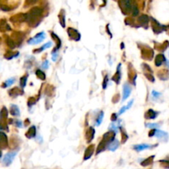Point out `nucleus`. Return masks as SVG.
Wrapping results in <instances>:
<instances>
[{"label": "nucleus", "instance_id": "nucleus-23", "mask_svg": "<svg viewBox=\"0 0 169 169\" xmlns=\"http://www.w3.org/2000/svg\"><path fill=\"white\" fill-rule=\"evenodd\" d=\"M59 19L62 27H65V16L64 14V10H61L60 14L59 15Z\"/></svg>", "mask_w": 169, "mask_h": 169}, {"label": "nucleus", "instance_id": "nucleus-10", "mask_svg": "<svg viewBox=\"0 0 169 169\" xmlns=\"http://www.w3.org/2000/svg\"><path fill=\"white\" fill-rule=\"evenodd\" d=\"M11 30V27L7 23L5 19H2L0 21V31L2 32H5L7 31H10Z\"/></svg>", "mask_w": 169, "mask_h": 169}, {"label": "nucleus", "instance_id": "nucleus-22", "mask_svg": "<svg viewBox=\"0 0 169 169\" xmlns=\"http://www.w3.org/2000/svg\"><path fill=\"white\" fill-rule=\"evenodd\" d=\"M51 36H52L53 38L55 39V41H56V48H55V50H54L57 51V50H58L61 46V41H60V39L59 38L58 36H56V34L54 33V32H51Z\"/></svg>", "mask_w": 169, "mask_h": 169}, {"label": "nucleus", "instance_id": "nucleus-4", "mask_svg": "<svg viewBox=\"0 0 169 169\" xmlns=\"http://www.w3.org/2000/svg\"><path fill=\"white\" fill-rule=\"evenodd\" d=\"M68 34L72 40L74 41H79L80 40V34L78 31L75 30L74 28H68Z\"/></svg>", "mask_w": 169, "mask_h": 169}, {"label": "nucleus", "instance_id": "nucleus-27", "mask_svg": "<svg viewBox=\"0 0 169 169\" xmlns=\"http://www.w3.org/2000/svg\"><path fill=\"white\" fill-rule=\"evenodd\" d=\"M14 83H15V78H9V79H8V80L6 81L5 83L2 85V88H7V87L11 86Z\"/></svg>", "mask_w": 169, "mask_h": 169}, {"label": "nucleus", "instance_id": "nucleus-33", "mask_svg": "<svg viewBox=\"0 0 169 169\" xmlns=\"http://www.w3.org/2000/svg\"><path fill=\"white\" fill-rule=\"evenodd\" d=\"M51 45H52L51 42H48V43H46L45 45H43L40 50H38V51H42V50H45V49H48V48H50Z\"/></svg>", "mask_w": 169, "mask_h": 169}, {"label": "nucleus", "instance_id": "nucleus-21", "mask_svg": "<svg viewBox=\"0 0 169 169\" xmlns=\"http://www.w3.org/2000/svg\"><path fill=\"white\" fill-rule=\"evenodd\" d=\"M155 135L156 137H158V139H167V137H168L167 134L164 132V131H161V130H155V135Z\"/></svg>", "mask_w": 169, "mask_h": 169}, {"label": "nucleus", "instance_id": "nucleus-1", "mask_svg": "<svg viewBox=\"0 0 169 169\" xmlns=\"http://www.w3.org/2000/svg\"><path fill=\"white\" fill-rule=\"evenodd\" d=\"M17 151H13V152L8 153L4 156V158H3V163L5 164V166H9V165L13 163V161L15 156L17 155Z\"/></svg>", "mask_w": 169, "mask_h": 169}, {"label": "nucleus", "instance_id": "nucleus-41", "mask_svg": "<svg viewBox=\"0 0 169 169\" xmlns=\"http://www.w3.org/2000/svg\"><path fill=\"white\" fill-rule=\"evenodd\" d=\"M117 119V115H116V114H113V115H112V117H111V120H112V121H116Z\"/></svg>", "mask_w": 169, "mask_h": 169}, {"label": "nucleus", "instance_id": "nucleus-25", "mask_svg": "<svg viewBox=\"0 0 169 169\" xmlns=\"http://www.w3.org/2000/svg\"><path fill=\"white\" fill-rule=\"evenodd\" d=\"M134 101L132 100V101H130V102L128 103L127 106H123L120 110L119 113H118V115H121V114H123L124 112H125V111H127V110H129V109L131 107V106H132V104H133Z\"/></svg>", "mask_w": 169, "mask_h": 169}, {"label": "nucleus", "instance_id": "nucleus-13", "mask_svg": "<svg viewBox=\"0 0 169 169\" xmlns=\"http://www.w3.org/2000/svg\"><path fill=\"white\" fill-rule=\"evenodd\" d=\"M22 92H23L21 91L19 89V88H14L11 89L10 91H9V95L13 97H16L17 96H19V95L22 94Z\"/></svg>", "mask_w": 169, "mask_h": 169}, {"label": "nucleus", "instance_id": "nucleus-40", "mask_svg": "<svg viewBox=\"0 0 169 169\" xmlns=\"http://www.w3.org/2000/svg\"><path fill=\"white\" fill-rule=\"evenodd\" d=\"M152 94L154 97H158V96H160V94H159V93H158V92H155V91H153Z\"/></svg>", "mask_w": 169, "mask_h": 169}, {"label": "nucleus", "instance_id": "nucleus-38", "mask_svg": "<svg viewBox=\"0 0 169 169\" xmlns=\"http://www.w3.org/2000/svg\"><path fill=\"white\" fill-rule=\"evenodd\" d=\"M146 126L149 128H157L158 127V124H147Z\"/></svg>", "mask_w": 169, "mask_h": 169}, {"label": "nucleus", "instance_id": "nucleus-36", "mask_svg": "<svg viewBox=\"0 0 169 169\" xmlns=\"http://www.w3.org/2000/svg\"><path fill=\"white\" fill-rule=\"evenodd\" d=\"M145 77H146V78H147L149 81H152V82H153V81H154V78L153 77L151 74H149L148 73H145Z\"/></svg>", "mask_w": 169, "mask_h": 169}, {"label": "nucleus", "instance_id": "nucleus-31", "mask_svg": "<svg viewBox=\"0 0 169 169\" xmlns=\"http://www.w3.org/2000/svg\"><path fill=\"white\" fill-rule=\"evenodd\" d=\"M120 130H121V135H122V144H124V143L126 142V140H127L128 135H126V133H125V131L122 130V129H120Z\"/></svg>", "mask_w": 169, "mask_h": 169}, {"label": "nucleus", "instance_id": "nucleus-15", "mask_svg": "<svg viewBox=\"0 0 169 169\" xmlns=\"http://www.w3.org/2000/svg\"><path fill=\"white\" fill-rule=\"evenodd\" d=\"M149 21V18L148 17L147 15H142L140 17H139V19H138V22L141 26H146L148 24V22Z\"/></svg>", "mask_w": 169, "mask_h": 169}, {"label": "nucleus", "instance_id": "nucleus-42", "mask_svg": "<svg viewBox=\"0 0 169 169\" xmlns=\"http://www.w3.org/2000/svg\"><path fill=\"white\" fill-rule=\"evenodd\" d=\"M1 156H2V153H1V150H0V158H1Z\"/></svg>", "mask_w": 169, "mask_h": 169}, {"label": "nucleus", "instance_id": "nucleus-35", "mask_svg": "<svg viewBox=\"0 0 169 169\" xmlns=\"http://www.w3.org/2000/svg\"><path fill=\"white\" fill-rule=\"evenodd\" d=\"M42 69H44V70H47L48 68H49V61L48 60H45L41 64Z\"/></svg>", "mask_w": 169, "mask_h": 169}, {"label": "nucleus", "instance_id": "nucleus-19", "mask_svg": "<svg viewBox=\"0 0 169 169\" xmlns=\"http://www.w3.org/2000/svg\"><path fill=\"white\" fill-rule=\"evenodd\" d=\"M120 64H119V67L117 68V72L116 74L114 75L113 77H112V80L114 81V82H116V83L118 84V83H120V77H121V74H120Z\"/></svg>", "mask_w": 169, "mask_h": 169}, {"label": "nucleus", "instance_id": "nucleus-8", "mask_svg": "<svg viewBox=\"0 0 169 169\" xmlns=\"http://www.w3.org/2000/svg\"><path fill=\"white\" fill-rule=\"evenodd\" d=\"M93 151H94V145H90L89 147H88L85 150V153H84V157H83V159L84 160H88L89 158H91L92 153H93Z\"/></svg>", "mask_w": 169, "mask_h": 169}, {"label": "nucleus", "instance_id": "nucleus-9", "mask_svg": "<svg viewBox=\"0 0 169 169\" xmlns=\"http://www.w3.org/2000/svg\"><path fill=\"white\" fill-rule=\"evenodd\" d=\"M95 135V130L92 127H89L88 130L86 131V134H85V136H86L87 142H90L93 139V137H94Z\"/></svg>", "mask_w": 169, "mask_h": 169}, {"label": "nucleus", "instance_id": "nucleus-34", "mask_svg": "<svg viewBox=\"0 0 169 169\" xmlns=\"http://www.w3.org/2000/svg\"><path fill=\"white\" fill-rule=\"evenodd\" d=\"M36 100H35V98L34 97H30L29 98V100H28V106H31L32 105H34L35 103H36Z\"/></svg>", "mask_w": 169, "mask_h": 169}, {"label": "nucleus", "instance_id": "nucleus-17", "mask_svg": "<svg viewBox=\"0 0 169 169\" xmlns=\"http://www.w3.org/2000/svg\"><path fill=\"white\" fill-rule=\"evenodd\" d=\"M151 148V145L149 144H139V145H135L134 146V149L138 151V152H140L142 150L148 149H150Z\"/></svg>", "mask_w": 169, "mask_h": 169}, {"label": "nucleus", "instance_id": "nucleus-3", "mask_svg": "<svg viewBox=\"0 0 169 169\" xmlns=\"http://www.w3.org/2000/svg\"><path fill=\"white\" fill-rule=\"evenodd\" d=\"M9 142H8V137L5 133L0 132V149H4L8 147Z\"/></svg>", "mask_w": 169, "mask_h": 169}, {"label": "nucleus", "instance_id": "nucleus-18", "mask_svg": "<svg viewBox=\"0 0 169 169\" xmlns=\"http://www.w3.org/2000/svg\"><path fill=\"white\" fill-rule=\"evenodd\" d=\"M164 61H165V56L163 54H159L156 56L155 59V64L156 66H160L161 64L164 63Z\"/></svg>", "mask_w": 169, "mask_h": 169}, {"label": "nucleus", "instance_id": "nucleus-24", "mask_svg": "<svg viewBox=\"0 0 169 169\" xmlns=\"http://www.w3.org/2000/svg\"><path fill=\"white\" fill-rule=\"evenodd\" d=\"M6 43H7V45H8L11 49H14L15 47H17V44H16L13 40L12 39V38H10V37H7Z\"/></svg>", "mask_w": 169, "mask_h": 169}, {"label": "nucleus", "instance_id": "nucleus-20", "mask_svg": "<svg viewBox=\"0 0 169 169\" xmlns=\"http://www.w3.org/2000/svg\"><path fill=\"white\" fill-rule=\"evenodd\" d=\"M10 113L14 116V117H18L20 116V110L17 107V106L16 105H12L10 107Z\"/></svg>", "mask_w": 169, "mask_h": 169}, {"label": "nucleus", "instance_id": "nucleus-43", "mask_svg": "<svg viewBox=\"0 0 169 169\" xmlns=\"http://www.w3.org/2000/svg\"><path fill=\"white\" fill-rule=\"evenodd\" d=\"M167 65H168V67H169V62H167Z\"/></svg>", "mask_w": 169, "mask_h": 169}, {"label": "nucleus", "instance_id": "nucleus-30", "mask_svg": "<svg viewBox=\"0 0 169 169\" xmlns=\"http://www.w3.org/2000/svg\"><path fill=\"white\" fill-rule=\"evenodd\" d=\"M103 116H104V113H103V111H101V112H100V114H99V116L97 117V120H96V125H97V126L100 125V124L102 123V121Z\"/></svg>", "mask_w": 169, "mask_h": 169}, {"label": "nucleus", "instance_id": "nucleus-12", "mask_svg": "<svg viewBox=\"0 0 169 169\" xmlns=\"http://www.w3.org/2000/svg\"><path fill=\"white\" fill-rule=\"evenodd\" d=\"M36 127L35 126H31V127H30V129L28 130V131L26 133V137L27 138H28V139H31V138H33V137H35V135H36Z\"/></svg>", "mask_w": 169, "mask_h": 169}, {"label": "nucleus", "instance_id": "nucleus-32", "mask_svg": "<svg viewBox=\"0 0 169 169\" xmlns=\"http://www.w3.org/2000/svg\"><path fill=\"white\" fill-rule=\"evenodd\" d=\"M132 13H133V16H137L139 14V9L136 5L132 6Z\"/></svg>", "mask_w": 169, "mask_h": 169}, {"label": "nucleus", "instance_id": "nucleus-11", "mask_svg": "<svg viewBox=\"0 0 169 169\" xmlns=\"http://www.w3.org/2000/svg\"><path fill=\"white\" fill-rule=\"evenodd\" d=\"M120 4H121V9H125V12H130V10H132V4H131V2L130 1H122L120 2Z\"/></svg>", "mask_w": 169, "mask_h": 169}, {"label": "nucleus", "instance_id": "nucleus-39", "mask_svg": "<svg viewBox=\"0 0 169 169\" xmlns=\"http://www.w3.org/2000/svg\"><path fill=\"white\" fill-rule=\"evenodd\" d=\"M16 125H17V127H19V128H22V123L21 120H17V121H16Z\"/></svg>", "mask_w": 169, "mask_h": 169}, {"label": "nucleus", "instance_id": "nucleus-7", "mask_svg": "<svg viewBox=\"0 0 169 169\" xmlns=\"http://www.w3.org/2000/svg\"><path fill=\"white\" fill-rule=\"evenodd\" d=\"M130 93H131V88L130 86L128 83H125L123 86V97H122V101H125L130 97Z\"/></svg>", "mask_w": 169, "mask_h": 169}, {"label": "nucleus", "instance_id": "nucleus-26", "mask_svg": "<svg viewBox=\"0 0 169 169\" xmlns=\"http://www.w3.org/2000/svg\"><path fill=\"white\" fill-rule=\"evenodd\" d=\"M153 158H154V156H151V157H149V158L144 159V160L141 163V165L144 167L148 166V165H150V164H152L153 160Z\"/></svg>", "mask_w": 169, "mask_h": 169}, {"label": "nucleus", "instance_id": "nucleus-2", "mask_svg": "<svg viewBox=\"0 0 169 169\" xmlns=\"http://www.w3.org/2000/svg\"><path fill=\"white\" fill-rule=\"evenodd\" d=\"M45 34L44 32H41V33L37 34L35 37L31 38L28 41V44L30 45H37L43 41V40L45 39Z\"/></svg>", "mask_w": 169, "mask_h": 169}, {"label": "nucleus", "instance_id": "nucleus-14", "mask_svg": "<svg viewBox=\"0 0 169 169\" xmlns=\"http://www.w3.org/2000/svg\"><path fill=\"white\" fill-rule=\"evenodd\" d=\"M157 115H158V113H157L156 111H154L153 110H152V109H150V110H149V111L146 112V114H145V118L148 120H153L154 119V118H156Z\"/></svg>", "mask_w": 169, "mask_h": 169}, {"label": "nucleus", "instance_id": "nucleus-37", "mask_svg": "<svg viewBox=\"0 0 169 169\" xmlns=\"http://www.w3.org/2000/svg\"><path fill=\"white\" fill-rule=\"evenodd\" d=\"M107 81H108V76H107V75H106L105 78H104V82H103V88H106Z\"/></svg>", "mask_w": 169, "mask_h": 169}, {"label": "nucleus", "instance_id": "nucleus-29", "mask_svg": "<svg viewBox=\"0 0 169 169\" xmlns=\"http://www.w3.org/2000/svg\"><path fill=\"white\" fill-rule=\"evenodd\" d=\"M27 76H23L22 78H20V85L22 87V88H25L26 84H27Z\"/></svg>", "mask_w": 169, "mask_h": 169}, {"label": "nucleus", "instance_id": "nucleus-5", "mask_svg": "<svg viewBox=\"0 0 169 169\" xmlns=\"http://www.w3.org/2000/svg\"><path fill=\"white\" fill-rule=\"evenodd\" d=\"M27 21V13H19L11 17V22H22Z\"/></svg>", "mask_w": 169, "mask_h": 169}, {"label": "nucleus", "instance_id": "nucleus-28", "mask_svg": "<svg viewBox=\"0 0 169 169\" xmlns=\"http://www.w3.org/2000/svg\"><path fill=\"white\" fill-rule=\"evenodd\" d=\"M36 74L40 79H41V80H45V74L43 71H41V70H36Z\"/></svg>", "mask_w": 169, "mask_h": 169}, {"label": "nucleus", "instance_id": "nucleus-6", "mask_svg": "<svg viewBox=\"0 0 169 169\" xmlns=\"http://www.w3.org/2000/svg\"><path fill=\"white\" fill-rule=\"evenodd\" d=\"M153 51L151 49L148 47H144V49L142 50V57L145 59L149 60L150 59L153 58Z\"/></svg>", "mask_w": 169, "mask_h": 169}, {"label": "nucleus", "instance_id": "nucleus-16", "mask_svg": "<svg viewBox=\"0 0 169 169\" xmlns=\"http://www.w3.org/2000/svg\"><path fill=\"white\" fill-rule=\"evenodd\" d=\"M119 141H118L117 139H115V140H113V141L111 142V144H109L107 149H108L109 150H111V151H116V150L118 149V147H119Z\"/></svg>", "mask_w": 169, "mask_h": 169}]
</instances>
